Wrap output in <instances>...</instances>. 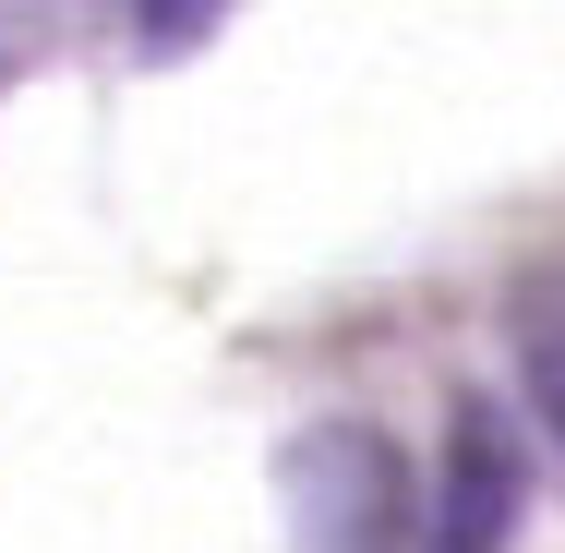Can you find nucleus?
Wrapping results in <instances>:
<instances>
[{"label":"nucleus","instance_id":"obj_1","mask_svg":"<svg viewBox=\"0 0 565 553\" xmlns=\"http://www.w3.org/2000/svg\"><path fill=\"white\" fill-rule=\"evenodd\" d=\"M277 481H289V542L301 553H422V481H409L385 422H349V410L301 422Z\"/></svg>","mask_w":565,"mask_h":553},{"label":"nucleus","instance_id":"obj_2","mask_svg":"<svg viewBox=\"0 0 565 553\" xmlns=\"http://www.w3.org/2000/svg\"><path fill=\"white\" fill-rule=\"evenodd\" d=\"M518 493H530L518 422H505L493 397H457L446 410V457H434V481H422V553H505L518 542Z\"/></svg>","mask_w":565,"mask_h":553},{"label":"nucleus","instance_id":"obj_3","mask_svg":"<svg viewBox=\"0 0 565 553\" xmlns=\"http://www.w3.org/2000/svg\"><path fill=\"white\" fill-rule=\"evenodd\" d=\"M505 337H518V385H530V410H542V434L565 457V265L505 289Z\"/></svg>","mask_w":565,"mask_h":553}]
</instances>
